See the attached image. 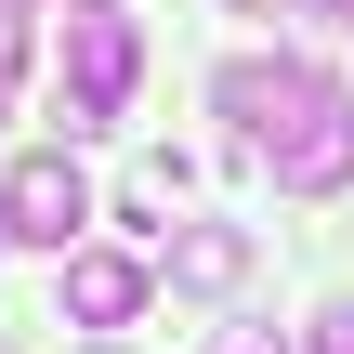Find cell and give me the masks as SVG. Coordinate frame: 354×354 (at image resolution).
Instances as JSON below:
<instances>
[{
  "instance_id": "cell-1",
  "label": "cell",
  "mask_w": 354,
  "mask_h": 354,
  "mask_svg": "<svg viewBox=\"0 0 354 354\" xmlns=\"http://www.w3.org/2000/svg\"><path fill=\"white\" fill-rule=\"evenodd\" d=\"M328 92H342V79H328V66H302V53H223V66H210V105L236 118V145H250V158H276Z\"/></svg>"
},
{
  "instance_id": "cell-2",
  "label": "cell",
  "mask_w": 354,
  "mask_h": 354,
  "mask_svg": "<svg viewBox=\"0 0 354 354\" xmlns=\"http://www.w3.org/2000/svg\"><path fill=\"white\" fill-rule=\"evenodd\" d=\"M131 79H145V26L118 13V0H92V13H66V145L79 131H105L118 105H131Z\"/></svg>"
},
{
  "instance_id": "cell-3",
  "label": "cell",
  "mask_w": 354,
  "mask_h": 354,
  "mask_svg": "<svg viewBox=\"0 0 354 354\" xmlns=\"http://www.w3.org/2000/svg\"><path fill=\"white\" fill-rule=\"evenodd\" d=\"M79 223H92V184H79V158L66 145H26L13 171H0V236H26V250H79Z\"/></svg>"
},
{
  "instance_id": "cell-4",
  "label": "cell",
  "mask_w": 354,
  "mask_h": 354,
  "mask_svg": "<svg viewBox=\"0 0 354 354\" xmlns=\"http://www.w3.org/2000/svg\"><path fill=\"white\" fill-rule=\"evenodd\" d=\"M276 184H289V197H342L354 184V92H328V105L276 145Z\"/></svg>"
},
{
  "instance_id": "cell-5",
  "label": "cell",
  "mask_w": 354,
  "mask_h": 354,
  "mask_svg": "<svg viewBox=\"0 0 354 354\" xmlns=\"http://www.w3.org/2000/svg\"><path fill=\"white\" fill-rule=\"evenodd\" d=\"M145 289H158V263H131V250H66V315H79V328H131Z\"/></svg>"
},
{
  "instance_id": "cell-6",
  "label": "cell",
  "mask_w": 354,
  "mask_h": 354,
  "mask_svg": "<svg viewBox=\"0 0 354 354\" xmlns=\"http://www.w3.org/2000/svg\"><path fill=\"white\" fill-rule=\"evenodd\" d=\"M158 276H171V289H210V302L250 289V223H171V236H158Z\"/></svg>"
},
{
  "instance_id": "cell-7",
  "label": "cell",
  "mask_w": 354,
  "mask_h": 354,
  "mask_svg": "<svg viewBox=\"0 0 354 354\" xmlns=\"http://www.w3.org/2000/svg\"><path fill=\"white\" fill-rule=\"evenodd\" d=\"M26 92V0H0V105Z\"/></svg>"
},
{
  "instance_id": "cell-8",
  "label": "cell",
  "mask_w": 354,
  "mask_h": 354,
  "mask_svg": "<svg viewBox=\"0 0 354 354\" xmlns=\"http://www.w3.org/2000/svg\"><path fill=\"white\" fill-rule=\"evenodd\" d=\"M223 354H289V342H276L263 315H236V328H223Z\"/></svg>"
},
{
  "instance_id": "cell-9",
  "label": "cell",
  "mask_w": 354,
  "mask_h": 354,
  "mask_svg": "<svg viewBox=\"0 0 354 354\" xmlns=\"http://www.w3.org/2000/svg\"><path fill=\"white\" fill-rule=\"evenodd\" d=\"M315 354H354V302H328V315H315Z\"/></svg>"
},
{
  "instance_id": "cell-10",
  "label": "cell",
  "mask_w": 354,
  "mask_h": 354,
  "mask_svg": "<svg viewBox=\"0 0 354 354\" xmlns=\"http://www.w3.org/2000/svg\"><path fill=\"white\" fill-rule=\"evenodd\" d=\"M236 13H289V0H236Z\"/></svg>"
},
{
  "instance_id": "cell-11",
  "label": "cell",
  "mask_w": 354,
  "mask_h": 354,
  "mask_svg": "<svg viewBox=\"0 0 354 354\" xmlns=\"http://www.w3.org/2000/svg\"><path fill=\"white\" fill-rule=\"evenodd\" d=\"M315 13H342V26H354V0H315Z\"/></svg>"
},
{
  "instance_id": "cell-12",
  "label": "cell",
  "mask_w": 354,
  "mask_h": 354,
  "mask_svg": "<svg viewBox=\"0 0 354 354\" xmlns=\"http://www.w3.org/2000/svg\"><path fill=\"white\" fill-rule=\"evenodd\" d=\"M26 13H39V0H26ZM79 13H92V0H79Z\"/></svg>"
},
{
  "instance_id": "cell-13",
  "label": "cell",
  "mask_w": 354,
  "mask_h": 354,
  "mask_svg": "<svg viewBox=\"0 0 354 354\" xmlns=\"http://www.w3.org/2000/svg\"><path fill=\"white\" fill-rule=\"evenodd\" d=\"M92 354H118V342H92Z\"/></svg>"
},
{
  "instance_id": "cell-14",
  "label": "cell",
  "mask_w": 354,
  "mask_h": 354,
  "mask_svg": "<svg viewBox=\"0 0 354 354\" xmlns=\"http://www.w3.org/2000/svg\"><path fill=\"white\" fill-rule=\"evenodd\" d=\"M0 354H13V342H0Z\"/></svg>"
}]
</instances>
